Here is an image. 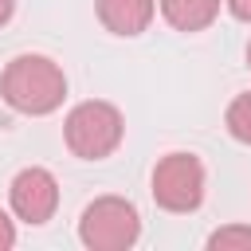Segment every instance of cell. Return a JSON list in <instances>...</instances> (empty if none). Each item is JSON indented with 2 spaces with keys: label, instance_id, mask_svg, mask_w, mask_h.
Returning a JSON list of instances; mask_svg holds the SVG:
<instances>
[{
  "label": "cell",
  "instance_id": "cell-4",
  "mask_svg": "<svg viewBox=\"0 0 251 251\" xmlns=\"http://www.w3.org/2000/svg\"><path fill=\"white\" fill-rule=\"evenodd\" d=\"M153 200L165 212H196L204 200V165L192 153H169L153 169Z\"/></svg>",
  "mask_w": 251,
  "mask_h": 251
},
{
  "label": "cell",
  "instance_id": "cell-11",
  "mask_svg": "<svg viewBox=\"0 0 251 251\" xmlns=\"http://www.w3.org/2000/svg\"><path fill=\"white\" fill-rule=\"evenodd\" d=\"M227 4V12L235 16V20H247L251 24V0H224Z\"/></svg>",
  "mask_w": 251,
  "mask_h": 251
},
{
  "label": "cell",
  "instance_id": "cell-5",
  "mask_svg": "<svg viewBox=\"0 0 251 251\" xmlns=\"http://www.w3.org/2000/svg\"><path fill=\"white\" fill-rule=\"evenodd\" d=\"M8 200H12V212H16L24 224L39 227V224H47V220L55 216V208H59V184H55V176H51L47 169L31 165V169H20V173H16V180H12V188H8Z\"/></svg>",
  "mask_w": 251,
  "mask_h": 251
},
{
  "label": "cell",
  "instance_id": "cell-1",
  "mask_svg": "<svg viewBox=\"0 0 251 251\" xmlns=\"http://www.w3.org/2000/svg\"><path fill=\"white\" fill-rule=\"evenodd\" d=\"M0 94L12 110L43 118L63 106L67 98V75L47 55H16L0 75Z\"/></svg>",
  "mask_w": 251,
  "mask_h": 251
},
{
  "label": "cell",
  "instance_id": "cell-9",
  "mask_svg": "<svg viewBox=\"0 0 251 251\" xmlns=\"http://www.w3.org/2000/svg\"><path fill=\"white\" fill-rule=\"evenodd\" d=\"M208 251H251V227L247 224H227L208 235Z\"/></svg>",
  "mask_w": 251,
  "mask_h": 251
},
{
  "label": "cell",
  "instance_id": "cell-12",
  "mask_svg": "<svg viewBox=\"0 0 251 251\" xmlns=\"http://www.w3.org/2000/svg\"><path fill=\"white\" fill-rule=\"evenodd\" d=\"M12 12H16V0H0V27L12 20Z\"/></svg>",
  "mask_w": 251,
  "mask_h": 251
},
{
  "label": "cell",
  "instance_id": "cell-6",
  "mask_svg": "<svg viewBox=\"0 0 251 251\" xmlns=\"http://www.w3.org/2000/svg\"><path fill=\"white\" fill-rule=\"evenodd\" d=\"M94 8H98L102 27L114 35H141L157 12L153 0H94Z\"/></svg>",
  "mask_w": 251,
  "mask_h": 251
},
{
  "label": "cell",
  "instance_id": "cell-10",
  "mask_svg": "<svg viewBox=\"0 0 251 251\" xmlns=\"http://www.w3.org/2000/svg\"><path fill=\"white\" fill-rule=\"evenodd\" d=\"M12 243H16V227H12V220L0 212V251H8Z\"/></svg>",
  "mask_w": 251,
  "mask_h": 251
},
{
  "label": "cell",
  "instance_id": "cell-7",
  "mask_svg": "<svg viewBox=\"0 0 251 251\" xmlns=\"http://www.w3.org/2000/svg\"><path fill=\"white\" fill-rule=\"evenodd\" d=\"M161 16L176 31H204L220 16V0H161Z\"/></svg>",
  "mask_w": 251,
  "mask_h": 251
},
{
  "label": "cell",
  "instance_id": "cell-8",
  "mask_svg": "<svg viewBox=\"0 0 251 251\" xmlns=\"http://www.w3.org/2000/svg\"><path fill=\"white\" fill-rule=\"evenodd\" d=\"M224 122H227V133H231L235 141L251 145V90H247V94H239V98H231V106H227Z\"/></svg>",
  "mask_w": 251,
  "mask_h": 251
},
{
  "label": "cell",
  "instance_id": "cell-2",
  "mask_svg": "<svg viewBox=\"0 0 251 251\" xmlns=\"http://www.w3.org/2000/svg\"><path fill=\"white\" fill-rule=\"evenodd\" d=\"M122 133H126V122L118 114V106L110 102H78L67 122H63V137H67V149L82 161H102L110 157L118 145H122Z\"/></svg>",
  "mask_w": 251,
  "mask_h": 251
},
{
  "label": "cell",
  "instance_id": "cell-13",
  "mask_svg": "<svg viewBox=\"0 0 251 251\" xmlns=\"http://www.w3.org/2000/svg\"><path fill=\"white\" fill-rule=\"evenodd\" d=\"M247 67H251V43H247Z\"/></svg>",
  "mask_w": 251,
  "mask_h": 251
},
{
  "label": "cell",
  "instance_id": "cell-3",
  "mask_svg": "<svg viewBox=\"0 0 251 251\" xmlns=\"http://www.w3.org/2000/svg\"><path fill=\"white\" fill-rule=\"evenodd\" d=\"M141 235V216L126 196H98L78 220V239L90 251H126Z\"/></svg>",
  "mask_w": 251,
  "mask_h": 251
}]
</instances>
